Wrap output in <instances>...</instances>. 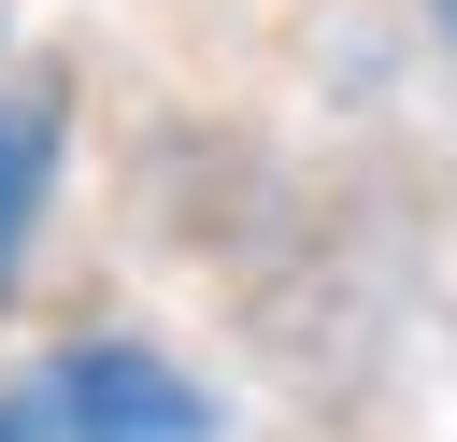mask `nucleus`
Segmentation results:
<instances>
[{
  "instance_id": "obj_1",
  "label": "nucleus",
  "mask_w": 457,
  "mask_h": 442,
  "mask_svg": "<svg viewBox=\"0 0 457 442\" xmlns=\"http://www.w3.org/2000/svg\"><path fill=\"white\" fill-rule=\"evenodd\" d=\"M14 428L29 442H214V399L143 342H57L43 385L14 399Z\"/></svg>"
},
{
  "instance_id": "obj_3",
  "label": "nucleus",
  "mask_w": 457,
  "mask_h": 442,
  "mask_svg": "<svg viewBox=\"0 0 457 442\" xmlns=\"http://www.w3.org/2000/svg\"><path fill=\"white\" fill-rule=\"evenodd\" d=\"M443 14H457V0H443Z\"/></svg>"
},
{
  "instance_id": "obj_2",
  "label": "nucleus",
  "mask_w": 457,
  "mask_h": 442,
  "mask_svg": "<svg viewBox=\"0 0 457 442\" xmlns=\"http://www.w3.org/2000/svg\"><path fill=\"white\" fill-rule=\"evenodd\" d=\"M43 157H57L43 100H0V285H14V257H29V214H43Z\"/></svg>"
}]
</instances>
